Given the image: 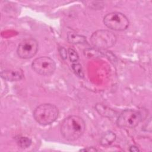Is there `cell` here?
I'll use <instances>...</instances> for the list:
<instances>
[{"instance_id":"6da1fadb","label":"cell","mask_w":152,"mask_h":152,"mask_svg":"<svg viewBox=\"0 0 152 152\" xmlns=\"http://www.w3.org/2000/svg\"><path fill=\"white\" fill-rule=\"evenodd\" d=\"M85 129L84 121L76 115L66 118L61 125V134L68 141H75L79 138L84 133Z\"/></svg>"},{"instance_id":"7a4b0ae2","label":"cell","mask_w":152,"mask_h":152,"mask_svg":"<svg viewBox=\"0 0 152 152\" xmlns=\"http://www.w3.org/2000/svg\"><path fill=\"white\" fill-rule=\"evenodd\" d=\"M58 115V108L55 105L49 103L40 104L33 112L34 119L42 125L51 124L57 119Z\"/></svg>"},{"instance_id":"3957f363","label":"cell","mask_w":152,"mask_h":152,"mask_svg":"<svg viewBox=\"0 0 152 152\" xmlns=\"http://www.w3.org/2000/svg\"><path fill=\"white\" fill-rule=\"evenodd\" d=\"M142 118L141 112L134 109H126L119 114L116 124L121 128H134L141 122Z\"/></svg>"},{"instance_id":"277c9868","label":"cell","mask_w":152,"mask_h":152,"mask_svg":"<svg viewBox=\"0 0 152 152\" xmlns=\"http://www.w3.org/2000/svg\"><path fill=\"white\" fill-rule=\"evenodd\" d=\"M90 40L94 47L100 49H107L115 44L116 36L110 31L100 30L95 31L91 35Z\"/></svg>"},{"instance_id":"5b68a950","label":"cell","mask_w":152,"mask_h":152,"mask_svg":"<svg viewBox=\"0 0 152 152\" xmlns=\"http://www.w3.org/2000/svg\"><path fill=\"white\" fill-rule=\"evenodd\" d=\"M103 23L107 27L116 31L124 30L129 26L128 18L119 12H112L106 14L103 18Z\"/></svg>"},{"instance_id":"8992f818","label":"cell","mask_w":152,"mask_h":152,"mask_svg":"<svg viewBox=\"0 0 152 152\" xmlns=\"http://www.w3.org/2000/svg\"><path fill=\"white\" fill-rule=\"evenodd\" d=\"M31 66L36 73L45 76L52 74L56 69L54 61L47 56H42L35 59L32 62Z\"/></svg>"},{"instance_id":"52a82bcc","label":"cell","mask_w":152,"mask_h":152,"mask_svg":"<svg viewBox=\"0 0 152 152\" xmlns=\"http://www.w3.org/2000/svg\"><path fill=\"white\" fill-rule=\"evenodd\" d=\"M38 42L34 39L30 38L23 40L18 46L17 53L22 59H28L34 56L38 50Z\"/></svg>"},{"instance_id":"ba28073f","label":"cell","mask_w":152,"mask_h":152,"mask_svg":"<svg viewBox=\"0 0 152 152\" xmlns=\"http://www.w3.org/2000/svg\"><path fill=\"white\" fill-rule=\"evenodd\" d=\"M1 75L3 79L10 81H19L24 77L23 72L20 68L2 71Z\"/></svg>"},{"instance_id":"9c48e42d","label":"cell","mask_w":152,"mask_h":152,"mask_svg":"<svg viewBox=\"0 0 152 152\" xmlns=\"http://www.w3.org/2000/svg\"><path fill=\"white\" fill-rule=\"evenodd\" d=\"M116 139V135L112 131H107L103 134L100 139V143L103 146L111 144Z\"/></svg>"},{"instance_id":"30bf717a","label":"cell","mask_w":152,"mask_h":152,"mask_svg":"<svg viewBox=\"0 0 152 152\" xmlns=\"http://www.w3.org/2000/svg\"><path fill=\"white\" fill-rule=\"evenodd\" d=\"M68 40L74 44H80L87 43L86 39L84 36L79 35L77 33L73 32H68L67 34Z\"/></svg>"},{"instance_id":"8fae6325","label":"cell","mask_w":152,"mask_h":152,"mask_svg":"<svg viewBox=\"0 0 152 152\" xmlns=\"http://www.w3.org/2000/svg\"><path fill=\"white\" fill-rule=\"evenodd\" d=\"M17 142L20 148H28L31 145V141L28 137H20L17 138Z\"/></svg>"},{"instance_id":"7c38bea8","label":"cell","mask_w":152,"mask_h":152,"mask_svg":"<svg viewBox=\"0 0 152 152\" xmlns=\"http://www.w3.org/2000/svg\"><path fill=\"white\" fill-rule=\"evenodd\" d=\"M72 68L75 74H77L78 77L83 78L84 77V74L83 71V69L81 65L78 63H74L72 65Z\"/></svg>"},{"instance_id":"4fadbf2b","label":"cell","mask_w":152,"mask_h":152,"mask_svg":"<svg viewBox=\"0 0 152 152\" xmlns=\"http://www.w3.org/2000/svg\"><path fill=\"white\" fill-rule=\"evenodd\" d=\"M68 53L70 61L72 63H76L78 60V55L76 51L72 48H69L68 49Z\"/></svg>"},{"instance_id":"5bb4252c","label":"cell","mask_w":152,"mask_h":152,"mask_svg":"<svg viewBox=\"0 0 152 152\" xmlns=\"http://www.w3.org/2000/svg\"><path fill=\"white\" fill-rule=\"evenodd\" d=\"M59 53H60V55H61L62 58H63L64 59L66 58V57H67V52H66L65 49H64V48H60Z\"/></svg>"},{"instance_id":"9a60e30c","label":"cell","mask_w":152,"mask_h":152,"mask_svg":"<svg viewBox=\"0 0 152 152\" xmlns=\"http://www.w3.org/2000/svg\"><path fill=\"white\" fill-rule=\"evenodd\" d=\"M80 151H97V149H96L94 147H88L87 148H84V149H81L80 150Z\"/></svg>"},{"instance_id":"2e32d148","label":"cell","mask_w":152,"mask_h":152,"mask_svg":"<svg viewBox=\"0 0 152 152\" xmlns=\"http://www.w3.org/2000/svg\"><path fill=\"white\" fill-rule=\"evenodd\" d=\"M129 151L132 152V151H140V150H139V149H138V148L137 147L134 146V145H132V146H131V147L129 148Z\"/></svg>"}]
</instances>
